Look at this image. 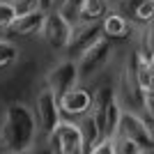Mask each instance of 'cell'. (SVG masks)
I'll return each mask as SVG.
<instances>
[{
	"instance_id": "obj_1",
	"label": "cell",
	"mask_w": 154,
	"mask_h": 154,
	"mask_svg": "<svg viewBox=\"0 0 154 154\" xmlns=\"http://www.w3.org/2000/svg\"><path fill=\"white\" fill-rule=\"evenodd\" d=\"M39 124L35 108L26 103H9L0 117V154L30 152L37 138Z\"/></svg>"
},
{
	"instance_id": "obj_2",
	"label": "cell",
	"mask_w": 154,
	"mask_h": 154,
	"mask_svg": "<svg viewBox=\"0 0 154 154\" xmlns=\"http://www.w3.org/2000/svg\"><path fill=\"white\" fill-rule=\"evenodd\" d=\"M44 145L48 152H58V154H81L85 152L88 138H85L83 124L74 122V120H60L55 127L44 134Z\"/></svg>"
},
{
	"instance_id": "obj_3",
	"label": "cell",
	"mask_w": 154,
	"mask_h": 154,
	"mask_svg": "<svg viewBox=\"0 0 154 154\" xmlns=\"http://www.w3.org/2000/svg\"><path fill=\"white\" fill-rule=\"evenodd\" d=\"M110 60H113V39H108L103 35L101 39H97L90 48H85V51L76 58L81 83L99 76L101 71H106V67L110 64Z\"/></svg>"
},
{
	"instance_id": "obj_4",
	"label": "cell",
	"mask_w": 154,
	"mask_h": 154,
	"mask_svg": "<svg viewBox=\"0 0 154 154\" xmlns=\"http://www.w3.org/2000/svg\"><path fill=\"white\" fill-rule=\"evenodd\" d=\"M71 30H74V26L67 21V16H62L58 9H48L39 37L44 39L53 51H67V46L71 42Z\"/></svg>"
},
{
	"instance_id": "obj_5",
	"label": "cell",
	"mask_w": 154,
	"mask_h": 154,
	"mask_svg": "<svg viewBox=\"0 0 154 154\" xmlns=\"http://www.w3.org/2000/svg\"><path fill=\"white\" fill-rule=\"evenodd\" d=\"M35 115H37L39 131H44V134H48L64 117L62 110H60V97L55 94L48 85H44V88L37 92V97H35Z\"/></svg>"
},
{
	"instance_id": "obj_6",
	"label": "cell",
	"mask_w": 154,
	"mask_h": 154,
	"mask_svg": "<svg viewBox=\"0 0 154 154\" xmlns=\"http://www.w3.org/2000/svg\"><path fill=\"white\" fill-rule=\"evenodd\" d=\"M117 134L127 136V138H134V140L140 143L147 152L154 149V131H152V127H147V122H145L134 108H122Z\"/></svg>"
},
{
	"instance_id": "obj_7",
	"label": "cell",
	"mask_w": 154,
	"mask_h": 154,
	"mask_svg": "<svg viewBox=\"0 0 154 154\" xmlns=\"http://www.w3.org/2000/svg\"><path fill=\"white\" fill-rule=\"evenodd\" d=\"M55 94H64L67 90L81 85V76H78V64L74 58H64V60H58L53 64L48 74H46V83Z\"/></svg>"
},
{
	"instance_id": "obj_8",
	"label": "cell",
	"mask_w": 154,
	"mask_h": 154,
	"mask_svg": "<svg viewBox=\"0 0 154 154\" xmlns=\"http://www.w3.org/2000/svg\"><path fill=\"white\" fill-rule=\"evenodd\" d=\"M101 21H81L71 30V42L67 46V53H71V58L76 60L85 48H90L97 39H101Z\"/></svg>"
},
{
	"instance_id": "obj_9",
	"label": "cell",
	"mask_w": 154,
	"mask_h": 154,
	"mask_svg": "<svg viewBox=\"0 0 154 154\" xmlns=\"http://www.w3.org/2000/svg\"><path fill=\"white\" fill-rule=\"evenodd\" d=\"M92 101L94 97L90 94V90H85L83 85H76L60 94V110L67 117H85L92 110Z\"/></svg>"
},
{
	"instance_id": "obj_10",
	"label": "cell",
	"mask_w": 154,
	"mask_h": 154,
	"mask_svg": "<svg viewBox=\"0 0 154 154\" xmlns=\"http://www.w3.org/2000/svg\"><path fill=\"white\" fill-rule=\"evenodd\" d=\"M46 14H48V9H37V12H30V14H21L19 19L14 21V26H12L9 32H16V35H23V37L42 35Z\"/></svg>"
},
{
	"instance_id": "obj_11",
	"label": "cell",
	"mask_w": 154,
	"mask_h": 154,
	"mask_svg": "<svg viewBox=\"0 0 154 154\" xmlns=\"http://www.w3.org/2000/svg\"><path fill=\"white\" fill-rule=\"evenodd\" d=\"M129 28H131V21L120 9H110L101 19V32L108 39H124L129 35Z\"/></svg>"
},
{
	"instance_id": "obj_12",
	"label": "cell",
	"mask_w": 154,
	"mask_h": 154,
	"mask_svg": "<svg viewBox=\"0 0 154 154\" xmlns=\"http://www.w3.org/2000/svg\"><path fill=\"white\" fill-rule=\"evenodd\" d=\"M108 12H110L108 0H83L81 21H101Z\"/></svg>"
},
{
	"instance_id": "obj_13",
	"label": "cell",
	"mask_w": 154,
	"mask_h": 154,
	"mask_svg": "<svg viewBox=\"0 0 154 154\" xmlns=\"http://www.w3.org/2000/svg\"><path fill=\"white\" fill-rule=\"evenodd\" d=\"M16 60H19V46L14 44L12 39L0 37V69L12 67Z\"/></svg>"
},
{
	"instance_id": "obj_14",
	"label": "cell",
	"mask_w": 154,
	"mask_h": 154,
	"mask_svg": "<svg viewBox=\"0 0 154 154\" xmlns=\"http://www.w3.org/2000/svg\"><path fill=\"white\" fill-rule=\"evenodd\" d=\"M85 152H92V154H117L115 136H108V134L97 136L94 140L90 143V147L85 149Z\"/></svg>"
},
{
	"instance_id": "obj_15",
	"label": "cell",
	"mask_w": 154,
	"mask_h": 154,
	"mask_svg": "<svg viewBox=\"0 0 154 154\" xmlns=\"http://www.w3.org/2000/svg\"><path fill=\"white\" fill-rule=\"evenodd\" d=\"M16 19H19V12H16L14 2H2V0H0V35H5V32L12 30Z\"/></svg>"
},
{
	"instance_id": "obj_16",
	"label": "cell",
	"mask_w": 154,
	"mask_h": 154,
	"mask_svg": "<svg viewBox=\"0 0 154 154\" xmlns=\"http://www.w3.org/2000/svg\"><path fill=\"white\" fill-rule=\"evenodd\" d=\"M115 147L117 154H145L147 149L143 147L140 143H136L134 138H127V136H115Z\"/></svg>"
},
{
	"instance_id": "obj_17",
	"label": "cell",
	"mask_w": 154,
	"mask_h": 154,
	"mask_svg": "<svg viewBox=\"0 0 154 154\" xmlns=\"http://www.w3.org/2000/svg\"><path fill=\"white\" fill-rule=\"evenodd\" d=\"M14 7L16 12L21 14H30V12H37V9H44V0H14Z\"/></svg>"
},
{
	"instance_id": "obj_18",
	"label": "cell",
	"mask_w": 154,
	"mask_h": 154,
	"mask_svg": "<svg viewBox=\"0 0 154 154\" xmlns=\"http://www.w3.org/2000/svg\"><path fill=\"white\" fill-rule=\"evenodd\" d=\"M145 0H117V9L127 16V19H131L134 21V16H136V9L143 5Z\"/></svg>"
},
{
	"instance_id": "obj_19",
	"label": "cell",
	"mask_w": 154,
	"mask_h": 154,
	"mask_svg": "<svg viewBox=\"0 0 154 154\" xmlns=\"http://www.w3.org/2000/svg\"><path fill=\"white\" fill-rule=\"evenodd\" d=\"M143 108L149 120H154V92H143Z\"/></svg>"
},
{
	"instance_id": "obj_20",
	"label": "cell",
	"mask_w": 154,
	"mask_h": 154,
	"mask_svg": "<svg viewBox=\"0 0 154 154\" xmlns=\"http://www.w3.org/2000/svg\"><path fill=\"white\" fill-rule=\"evenodd\" d=\"M62 2H64V0H48V9H58Z\"/></svg>"
},
{
	"instance_id": "obj_21",
	"label": "cell",
	"mask_w": 154,
	"mask_h": 154,
	"mask_svg": "<svg viewBox=\"0 0 154 154\" xmlns=\"http://www.w3.org/2000/svg\"><path fill=\"white\" fill-rule=\"evenodd\" d=\"M149 62H152V67H154V51H152V55H149Z\"/></svg>"
},
{
	"instance_id": "obj_22",
	"label": "cell",
	"mask_w": 154,
	"mask_h": 154,
	"mask_svg": "<svg viewBox=\"0 0 154 154\" xmlns=\"http://www.w3.org/2000/svg\"><path fill=\"white\" fill-rule=\"evenodd\" d=\"M2 2H14V0H2Z\"/></svg>"
}]
</instances>
